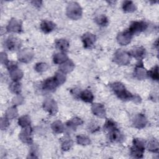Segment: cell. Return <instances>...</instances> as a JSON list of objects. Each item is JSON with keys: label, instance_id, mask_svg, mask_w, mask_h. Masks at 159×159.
<instances>
[{"label": "cell", "instance_id": "cell-1", "mask_svg": "<svg viewBox=\"0 0 159 159\" xmlns=\"http://www.w3.org/2000/svg\"><path fill=\"white\" fill-rule=\"evenodd\" d=\"M111 89L117 95V96L122 100H130L134 99L137 101H140V98L138 96L132 95L129 91H128L125 88L124 85L119 82H116L111 84Z\"/></svg>", "mask_w": 159, "mask_h": 159}, {"label": "cell", "instance_id": "cell-2", "mask_svg": "<svg viewBox=\"0 0 159 159\" xmlns=\"http://www.w3.org/2000/svg\"><path fill=\"white\" fill-rule=\"evenodd\" d=\"M145 150V142L142 139H134L133 146L130 148V154L135 158H142Z\"/></svg>", "mask_w": 159, "mask_h": 159}, {"label": "cell", "instance_id": "cell-3", "mask_svg": "<svg viewBox=\"0 0 159 159\" xmlns=\"http://www.w3.org/2000/svg\"><path fill=\"white\" fill-rule=\"evenodd\" d=\"M66 14L70 18L76 20L81 16L82 9L78 3L71 2L67 7Z\"/></svg>", "mask_w": 159, "mask_h": 159}, {"label": "cell", "instance_id": "cell-4", "mask_svg": "<svg viewBox=\"0 0 159 159\" xmlns=\"http://www.w3.org/2000/svg\"><path fill=\"white\" fill-rule=\"evenodd\" d=\"M7 67L9 71V74L11 78L14 81H17L22 77L23 73L21 70L17 68V65L16 62H8L7 63Z\"/></svg>", "mask_w": 159, "mask_h": 159}, {"label": "cell", "instance_id": "cell-5", "mask_svg": "<svg viewBox=\"0 0 159 159\" xmlns=\"http://www.w3.org/2000/svg\"><path fill=\"white\" fill-rule=\"evenodd\" d=\"M114 61L119 65H127L130 62V55L126 52L118 50L114 54Z\"/></svg>", "mask_w": 159, "mask_h": 159}, {"label": "cell", "instance_id": "cell-6", "mask_svg": "<svg viewBox=\"0 0 159 159\" xmlns=\"http://www.w3.org/2000/svg\"><path fill=\"white\" fill-rule=\"evenodd\" d=\"M147 24L143 21H135L133 22L131 24L130 26L129 27V29H127V30L130 32V34L132 35H137L147 29Z\"/></svg>", "mask_w": 159, "mask_h": 159}, {"label": "cell", "instance_id": "cell-7", "mask_svg": "<svg viewBox=\"0 0 159 159\" xmlns=\"http://www.w3.org/2000/svg\"><path fill=\"white\" fill-rule=\"evenodd\" d=\"M58 85L59 84L58 82L57 81L55 77L53 76V77H51L46 79L42 84V87H43V89L45 90L53 91L57 88V87Z\"/></svg>", "mask_w": 159, "mask_h": 159}, {"label": "cell", "instance_id": "cell-8", "mask_svg": "<svg viewBox=\"0 0 159 159\" xmlns=\"http://www.w3.org/2000/svg\"><path fill=\"white\" fill-rule=\"evenodd\" d=\"M25 129H23L21 133L19 135L20 139L24 143H31L32 142V129L30 126H27L24 127Z\"/></svg>", "mask_w": 159, "mask_h": 159}, {"label": "cell", "instance_id": "cell-9", "mask_svg": "<svg viewBox=\"0 0 159 159\" xmlns=\"http://www.w3.org/2000/svg\"><path fill=\"white\" fill-rule=\"evenodd\" d=\"M43 108L52 115L55 114L58 109L56 102L52 99H47L44 101Z\"/></svg>", "mask_w": 159, "mask_h": 159}, {"label": "cell", "instance_id": "cell-10", "mask_svg": "<svg viewBox=\"0 0 159 159\" xmlns=\"http://www.w3.org/2000/svg\"><path fill=\"white\" fill-rule=\"evenodd\" d=\"M82 41L84 48H90L93 46L96 41V37L93 34L87 32L82 36Z\"/></svg>", "mask_w": 159, "mask_h": 159}, {"label": "cell", "instance_id": "cell-11", "mask_svg": "<svg viewBox=\"0 0 159 159\" xmlns=\"http://www.w3.org/2000/svg\"><path fill=\"white\" fill-rule=\"evenodd\" d=\"M132 37V35L127 30H126L122 32L119 33L117 37V39L119 43L122 45H125L130 42Z\"/></svg>", "mask_w": 159, "mask_h": 159}, {"label": "cell", "instance_id": "cell-12", "mask_svg": "<svg viewBox=\"0 0 159 159\" xmlns=\"http://www.w3.org/2000/svg\"><path fill=\"white\" fill-rule=\"evenodd\" d=\"M34 57V53L30 49H24L18 55L19 60L24 63H27L31 60Z\"/></svg>", "mask_w": 159, "mask_h": 159}, {"label": "cell", "instance_id": "cell-13", "mask_svg": "<svg viewBox=\"0 0 159 159\" xmlns=\"http://www.w3.org/2000/svg\"><path fill=\"white\" fill-rule=\"evenodd\" d=\"M147 120L144 115L142 114H138L133 119V124L135 127L138 129H142L147 124Z\"/></svg>", "mask_w": 159, "mask_h": 159}, {"label": "cell", "instance_id": "cell-14", "mask_svg": "<svg viewBox=\"0 0 159 159\" xmlns=\"http://www.w3.org/2000/svg\"><path fill=\"white\" fill-rule=\"evenodd\" d=\"M5 47L9 50H15L20 47L19 41L14 37H9L5 42Z\"/></svg>", "mask_w": 159, "mask_h": 159}, {"label": "cell", "instance_id": "cell-15", "mask_svg": "<svg viewBox=\"0 0 159 159\" xmlns=\"http://www.w3.org/2000/svg\"><path fill=\"white\" fill-rule=\"evenodd\" d=\"M92 111L94 115L99 117H104L106 116V111L102 104L99 103L93 104L92 106Z\"/></svg>", "mask_w": 159, "mask_h": 159}, {"label": "cell", "instance_id": "cell-16", "mask_svg": "<svg viewBox=\"0 0 159 159\" xmlns=\"http://www.w3.org/2000/svg\"><path fill=\"white\" fill-rule=\"evenodd\" d=\"M7 29L9 32H20L21 31V24L20 21L13 19L9 22Z\"/></svg>", "mask_w": 159, "mask_h": 159}, {"label": "cell", "instance_id": "cell-17", "mask_svg": "<svg viewBox=\"0 0 159 159\" xmlns=\"http://www.w3.org/2000/svg\"><path fill=\"white\" fill-rule=\"evenodd\" d=\"M135 76L139 80H143L147 75V72L145 70L143 66V63H140L138 64L135 69Z\"/></svg>", "mask_w": 159, "mask_h": 159}, {"label": "cell", "instance_id": "cell-18", "mask_svg": "<svg viewBox=\"0 0 159 159\" xmlns=\"http://www.w3.org/2000/svg\"><path fill=\"white\" fill-rule=\"evenodd\" d=\"M75 67V65L70 60H67L62 65L60 66V71L64 73H69Z\"/></svg>", "mask_w": 159, "mask_h": 159}, {"label": "cell", "instance_id": "cell-19", "mask_svg": "<svg viewBox=\"0 0 159 159\" xmlns=\"http://www.w3.org/2000/svg\"><path fill=\"white\" fill-rule=\"evenodd\" d=\"M55 27V24L52 21L43 20L40 25V28L44 33H49L52 32Z\"/></svg>", "mask_w": 159, "mask_h": 159}, {"label": "cell", "instance_id": "cell-20", "mask_svg": "<svg viewBox=\"0 0 159 159\" xmlns=\"http://www.w3.org/2000/svg\"><path fill=\"white\" fill-rule=\"evenodd\" d=\"M123 137L120 134V131L117 129H114L110 131L109 133V139L113 142H119L122 140Z\"/></svg>", "mask_w": 159, "mask_h": 159}, {"label": "cell", "instance_id": "cell-21", "mask_svg": "<svg viewBox=\"0 0 159 159\" xmlns=\"http://www.w3.org/2000/svg\"><path fill=\"white\" fill-rule=\"evenodd\" d=\"M80 98L86 102H91L93 101L94 96L92 93L88 90H84L79 94Z\"/></svg>", "mask_w": 159, "mask_h": 159}, {"label": "cell", "instance_id": "cell-22", "mask_svg": "<svg viewBox=\"0 0 159 159\" xmlns=\"http://www.w3.org/2000/svg\"><path fill=\"white\" fill-rule=\"evenodd\" d=\"M130 53L134 58L137 59H140L145 55V48H143V47H137L132 49L130 51Z\"/></svg>", "mask_w": 159, "mask_h": 159}, {"label": "cell", "instance_id": "cell-23", "mask_svg": "<svg viewBox=\"0 0 159 159\" xmlns=\"http://www.w3.org/2000/svg\"><path fill=\"white\" fill-rule=\"evenodd\" d=\"M56 47L61 51H66L69 47V43L65 39H59L55 42Z\"/></svg>", "mask_w": 159, "mask_h": 159}, {"label": "cell", "instance_id": "cell-24", "mask_svg": "<svg viewBox=\"0 0 159 159\" xmlns=\"http://www.w3.org/2000/svg\"><path fill=\"white\" fill-rule=\"evenodd\" d=\"M68 60V57L65 53H56L53 56V61L57 64H61L64 63Z\"/></svg>", "mask_w": 159, "mask_h": 159}, {"label": "cell", "instance_id": "cell-25", "mask_svg": "<svg viewBox=\"0 0 159 159\" xmlns=\"http://www.w3.org/2000/svg\"><path fill=\"white\" fill-rule=\"evenodd\" d=\"M52 129L53 131L57 134L61 133L64 130V125L60 120H56L53 122L52 125Z\"/></svg>", "mask_w": 159, "mask_h": 159}, {"label": "cell", "instance_id": "cell-26", "mask_svg": "<svg viewBox=\"0 0 159 159\" xmlns=\"http://www.w3.org/2000/svg\"><path fill=\"white\" fill-rule=\"evenodd\" d=\"M82 124H83V120L81 119L75 117V118H73L72 120L68 121L66 123V125L68 126V129L75 130L77 125H81Z\"/></svg>", "mask_w": 159, "mask_h": 159}, {"label": "cell", "instance_id": "cell-27", "mask_svg": "<svg viewBox=\"0 0 159 159\" xmlns=\"http://www.w3.org/2000/svg\"><path fill=\"white\" fill-rule=\"evenodd\" d=\"M122 8L125 12H132L135 11V5L132 1H125L123 3Z\"/></svg>", "mask_w": 159, "mask_h": 159}, {"label": "cell", "instance_id": "cell-28", "mask_svg": "<svg viewBox=\"0 0 159 159\" xmlns=\"http://www.w3.org/2000/svg\"><path fill=\"white\" fill-rule=\"evenodd\" d=\"M147 75H148L153 80L158 81V65L155 66L149 71H148Z\"/></svg>", "mask_w": 159, "mask_h": 159}, {"label": "cell", "instance_id": "cell-29", "mask_svg": "<svg viewBox=\"0 0 159 159\" xmlns=\"http://www.w3.org/2000/svg\"><path fill=\"white\" fill-rule=\"evenodd\" d=\"M18 123L22 127H25L29 126L30 124V120L28 116H23L19 118Z\"/></svg>", "mask_w": 159, "mask_h": 159}, {"label": "cell", "instance_id": "cell-30", "mask_svg": "<svg viewBox=\"0 0 159 159\" xmlns=\"http://www.w3.org/2000/svg\"><path fill=\"white\" fill-rule=\"evenodd\" d=\"M148 150L153 152H158V143L155 140H152L149 142L147 145Z\"/></svg>", "mask_w": 159, "mask_h": 159}, {"label": "cell", "instance_id": "cell-31", "mask_svg": "<svg viewBox=\"0 0 159 159\" xmlns=\"http://www.w3.org/2000/svg\"><path fill=\"white\" fill-rule=\"evenodd\" d=\"M10 89L14 93L19 94L20 92V84L19 83H18L17 81H15L14 82H12L11 84H10Z\"/></svg>", "mask_w": 159, "mask_h": 159}, {"label": "cell", "instance_id": "cell-32", "mask_svg": "<svg viewBox=\"0 0 159 159\" xmlns=\"http://www.w3.org/2000/svg\"><path fill=\"white\" fill-rule=\"evenodd\" d=\"M77 142L78 143L83 145H86L90 143V140L89 139L84 135H78L76 137Z\"/></svg>", "mask_w": 159, "mask_h": 159}, {"label": "cell", "instance_id": "cell-33", "mask_svg": "<svg viewBox=\"0 0 159 159\" xmlns=\"http://www.w3.org/2000/svg\"><path fill=\"white\" fill-rule=\"evenodd\" d=\"M54 77L56 79V80L58 82L59 85L63 84L65 81V80H66V77L64 75V73L61 72V71L57 72L55 73Z\"/></svg>", "mask_w": 159, "mask_h": 159}, {"label": "cell", "instance_id": "cell-34", "mask_svg": "<svg viewBox=\"0 0 159 159\" xmlns=\"http://www.w3.org/2000/svg\"><path fill=\"white\" fill-rule=\"evenodd\" d=\"M116 128V124L112 119H107L104 125V129L107 130H112Z\"/></svg>", "mask_w": 159, "mask_h": 159}, {"label": "cell", "instance_id": "cell-35", "mask_svg": "<svg viewBox=\"0 0 159 159\" xmlns=\"http://www.w3.org/2000/svg\"><path fill=\"white\" fill-rule=\"evenodd\" d=\"M96 22L98 25L101 26H104L107 24L108 20L105 16L101 15L96 18Z\"/></svg>", "mask_w": 159, "mask_h": 159}, {"label": "cell", "instance_id": "cell-36", "mask_svg": "<svg viewBox=\"0 0 159 159\" xmlns=\"http://www.w3.org/2000/svg\"><path fill=\"white\" fill-rule=\"evenodd\" d=\"M17 115V111L15 107H11L6 112V116L7 119H13Z\"/></svg>", "mask_w": 159, "mask_h": 159}, {"label": "cell", "instance_id": "cell-37", "mask_svg": "<svg viewBox=\"0 0 159 159\" xmlns=\"http://www.w3.org/2000/svg\"><path fill=\"white\" fill-rule=\"evenodd\" d=\"M48 68V65L45 63H37L35 67V69L38 72H42L47 70Z\"/></svg>", "mask_w": 159, "mask_h": 159}, {"label": "cell", "instance_id": "cell-38", "mask_svg": "<svg viewBox=\"0 0 159 159\" xmlns=\"http://www.w3.org/2000/svg\"><path fill=\"white\" fill-rule=\"evenodd\" d=\"M72 142L71 140H66L62 144V149L63 150H69L72 146Z\"/></svg>", "mask_w": 159, "mask_h": 159}, {"label": "cell", "instance_id": "cell-39", "mask_svg": "<svg viewBox=\"0 0 159 159\" xmlns=\"http://www.w3.org/2000/svg\"><path fill=\"white\" fill-rule=\"evenodd\" d=\"M1 62L3 63V61H4V63L5 64L6 63V61H7V56H6V54L5 53H3L2 52L1 53Z\"/></svg>", "mask_w": 159, "mask_h": 159}]
</instances>
